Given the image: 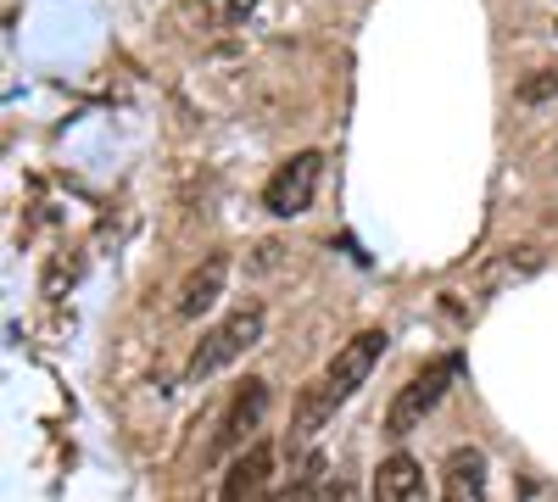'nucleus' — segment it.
Returning a JSON list of instances; mask_svg holds the SVG:
<instances>
[{
    "mask_svg": "<svg viewBox=\"0 0 558 502\" xmlns=\"http://www.w3.org/2000/svg\"><path fill=\"white\" fill-rule=\"evenodd\" d=\"M386 346H391V335H386V330H357L347 346H336V357L313 375V385L302 391L296 414H291V446H307V441H313V436H318V430L330 425V419L341 414V407L368 385V375L380 369Z\"/></svg>",
    "mask_w": 558,
    "mask_h": 502,
    "instance_id": "nucleus-1",
    "label": "nucleus"
},
{
    "mask_svg": "<svg viewBox=\"0 0 558 502\" xmlns=\"http://www.w3.org/2000/svg\"><path fill=\"white\" fill-rule=\"evenodd\" d=\"M268 330V307L263 302H241V307H229L218 325L196 341L191 363H184V385H207L213 375H223L229 363H241Z\"/></svg>",
    "mask_w": 558,
    "mask_h": 502,
    "instance_id": "nucleus-2",
    "label": "nucleus"
},
{
    "mask_svg": "<svg viewBox=\"0 0 558 502\" xmlns=\"http://www.w3.org/2000/svg\"><path fill=\"white\" fill-rule=\"evenodd\" d=\"M458 369H463V357H458V352L430 357L425 369H418V375L391 396V407H386V436H391V441H408V436L441 407V396H447V385L458 380Z\"/></svg>",
    "mask_w": 558,
    "mask_h": 502,
    "instance_id": "nucleus-3",
    "label": "nucleus"
},
{
    "mask_svg": "<svg viewBox=\"0 0 558 502\" xmlns=\"http://www.w3.org/2000/svg\"><path fill=\"white\" fill-rule=\"evenodd\" d=\"M318 179H324V151H296L286 157L274 173H268V185H263V207L274 218H302L318 196Z\"/></svg>",
    "mask_w": 558,
    "mask_h": 502,
    "instance_id": "nucleus-4",
    "label": "nucleus"
},
{
    "mask_svg": "<svg viewBox=\"0 0 558 502\" xmlns=\"http://www.w3.org/2000/svg\"><path fill=\"white\" fill-rule=\"evenodd\" d=\"M268 419V385L263 380H246L235 396H229L223 407V419H218V436H213V458H235V452H246L257 441Z\"/></svg>",
    "mask_w": 558,
    "mask_h": 502,
    "instance_id": "nucleus-5",
    "label": "nucleus"
},
{
    "mask_svg": "<svg viewBox=\"0 0 558 502\" xmlns=\"http://www.w3.org/2000/svg\"><path fill=\"white\" fill-rule=\"evenodd\" d=\"M274 497V446L268 441H252L246 452H235L223 469V486H218V502H263Z\"/></svg>",
    "mask_w": 558,
    "mask_h": 502,
    "instance_id": "nucleus-6",
    "label": "nucleus"
},
{
    "mask_svg": "<svg viewBox=\"0 0 558 502\" xmlns=\"http://www.w3.org/2000/svg\"><path fill=\"white\" fill-rule=\"evenodd\" d=\"M223 285H229V252H213L202 268L184 273V285H179V296H173V313H179V318H202V313H213L218 296H223Z\"/></svg>",
    "mask_w": 558,
    "mask_h": 502,
    "instance_id": "nucleus-7",
    "label": "nucleus"
},
{
    "mask_svg": "<svg viewBox=\"0 0 558 502\" xmlns=\"http://www.w3.org/2000/svg\"><path fill=\"white\" fill-rule=\"evenodd\" d=\"M441 502H486V452L452 446L441 464Z\"/></svg>",
    "mask_w": 558,
    "mask_h": 502,
    "instance_id": "nucleus-8",
    "label": "nucleus"
},
{
    "mask_svg": "<svg viewBox=\"0 0 558 502\" xmlns=\"http://www.w3.org/2000/svg\"><path fill=\"white\" fill-rule=\"evenodd\" d=\"M418 491H425V469H418L408 452L380 458V469H375V502H418Z\"/></svg>",
    "mask_w": 558,
    "mask_h": 502,
    "instance_id": "nucleus-9",
    "label": "nucleus"
},
{
    "mask_svg": "<svg viewBox=\"0 0 558 502\" xmlns=\"http://www.w3.org/2000/svg\"><path fill=\"white\" fill-rule=\"evenodd\" d=\"M547 96H558V68H547V73H536V78L520 84V101H525V107H536V101H547Z\"/></svg>",
    "mask_w": 558,
    "mask_h": 502,
    "instance_id": "nucleus-10",
    "label": "nucleus"
},
{
    "mask_svg": "<svg viewBox=\"0 0 558 502\" xmlns=\"http://www.w3.org/2000/svg\"><path fill=\"white\" fill-rule=\"evenodd\" d=\"M207 7H213L218 23H235V17H246V12L257 7V0H207Z\"/></svg>",
    "mask_w": 558,
    "mask_h": 502,
    "instance_id": "nucleus-11",
    "label": "nucleus"
},
{
    "mask_svg": "<svg viewBox=\"0 0 558 502\" xmlns=\"http://www.w3.org/2000/svg\"><path fill=\"white\" fill-rule=\"evenodd\" d=\"M318 502H352V491H347V480H330L318 491Z\"/></svg>",
    "mask_w": 558,
    "mask_h": 502,
    "instance_id": "nucleus-12",
    "label": "nucleus"
},
{
    "mask_svg": "<svg viewBox=\"0 0 558 502\" xmlns=\"http://www.w3.org/2000/svg\"><path fill=\"white\" fill-rule=\"evenodd\" d=\"M553 34H558V23H553Z\"/></svg>",
    "mask_w": 558,
    "mask_h": 502,
    "instance_id": "nucleus-13",
    "label": "nucleus"
},
{
    "mask_svg": "<svg viewBox=\"0 0 558 502\" xmlns=\"http://www.w3.org/2000/svg\"><path fill=\"white\" fill-rule=\"evenodd\" d=\"M263 502H274V497H263Z\"/></svg>",
    "mask_w": 558,
    "mask_h": 502,
    "instance_id": "nucleus-14",
    "label": "nucleus"
}]
</instances>
